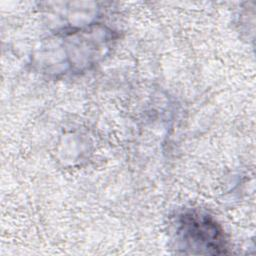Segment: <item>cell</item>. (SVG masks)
Returning <instances> with one entry per match:
<instances>
[{
    "label": "cell",
    "instance_id": "1",
    "mask_svg": "<svg viewBox=\"0 0 256 256\" xmlns=\"http://www.w3.org/2000/svg\"><path fill=\"white\" fill-rule=\"evenodd\" d=\"M176 238L180 248L189 253L218 254L225 251L222 230L208 215L188 212L181 215L176 226Z\"/></svg>",
    "mask_w": 256,
    "mask_h": 256
}]
</instances>
